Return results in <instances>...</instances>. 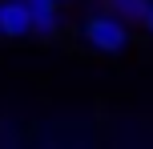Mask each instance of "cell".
<instances>
[{
	"label": "cell",
	"mask_w": 153,
	"mask_h": 149,
	"mask_svg": "<svg viewBox=\"0 0 153 149\" xmlns=\"http://www.w3.org/2000/svg\"><path fill=\"white\" fill-rule=\"evenodd\" d=\"M85 40H89L97 53H121L129 44V32H125L121 16H93L85 24Z\"/></svg>",
	"instance_id": "obj_1"
},
{
	"label": "cell",
	"mask_w": 153,
	"mask_h": 149,
	"mask_svg": "<svg viewBox=\"0 0 153 149\" xmlns=\"http://www.w3.org/2000/svg\"><path fill=\"white\" fill-rule=\"evenodd\" d=\"M32 8L28 0H0V36H28Z\"/></svg>",
	"instance_id": "obj_2"
},
{
	"label": "cell",
	"mask_w": 153,
	"mask_h": 149,
	"mask_svg": "<svg viewBox=\"0 0 153 149\" xmlns=\"http://www.w3.org/2000/svg\"><path fill=\"white\" fill-rule=\"evenodd\" d=\"M109 8L121 20H145L149 16V0H109Z\"/></svg>",
	"instance_id": "obj_3"
},
{
	"label": "cell",
	"mask_w": 153,
	"mask_h": 149,
	"mask_svg": "<svg viewBox=\"0 0 153 149\" xmlns=\"http://www.w3.org/2000/svg\"><path fill=\"white\" fill-rule=\"evenodd\" d=\"M32 32L53 36V32H56V12H32Z\"/></svg>",
	"instance_id": "obj_4"
},
{
	"label": "cell",
	"mask_w": 153,
	"mask_h": 149,
	"mask_svg": "<svg viewBox=\"0 0 153 149\" xmlns=\"http://www.w3.org/2000/svg\"><path fill=\"white\" fill-rule=\"evenodd\" d=\"M32 12H56V0H28Z\"/></svg>",
	"instance_id": "obj_5"
},
{
	"label": "cell",
	"mask_w": 153,
	"mask_h": 149,
	"mask_svg": "<svg viewBox=\"0 0 153 149\" xmlns=\"http://www.w3.org/2000/svg\"><path fill=\"white\" fill-rule=\"evenodd\" d=\"M145 28L153 32V4H149V16H145Z\"/></svg>",
	"instance_id": "obj_6"
}]
</instances>
